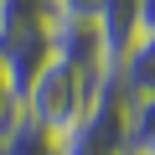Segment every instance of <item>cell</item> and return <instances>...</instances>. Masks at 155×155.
Masks as SVG:
<instances>
[{
	"label": "cell",
	"instance_id": "obj_6",
	"mask_svg": "<svg viewBox=\"0 0 155 155\" xmlns=\"http://www.w3.org/2000/svg\"><path fill=\"white\" fill-rule=\"evenodd\" d=\"M109 78H114V88L124 93V104L150 98V93H155V36H140V41L119 57V67H114Z\"/></svg>",
	"mask_w": 155,
	"mask_h": 155
},
{
	"label": "cell",
	"instance_id": "obj_8",
	"mask_svg": "<svg viewBox=\"0 0 155 155\" xmlns=\"http://www.w3.org/2000/svg\"><path fill=\"white\" fill-rule=\"evenodd\" d=\"M124 155H155V93L129 104L124 119Z\"/></svg>",
	"mask_w": 155,
	"mask_h": 155
},
{
	"label": "cell",
	"instance_id": "obj_4",
	"mask_svg": "<svg viewBox=\"0 0 155 155\" xmlns=\"http://www.w3.org/2000/svg\"><path fill=\"white\" fill-rule=\"evenodd\" d=\"M98 41H104V78L119 67V57L140 41V0H98L93 11Z\"/></svg>",
	"mask_w": 155,
	"mask_h": 155
},
{
	"label": "cell",
	"instance_id": "obj_5",
	"mask_svg": "<svg viewBox=\"0 0 155 155\" xmlns=\"http://www.w3.org/2000/svg\"><path fill=\"white\" fill-rule=\"evenodd\" d=\"M47 26H52V21H47ZM47 26H41V31H31V36H16L11 47H0V67H5V78H11L16 98H26V88L36 83V72L52 62V41H47Z\"/></svg>",
	"mask_w": 155,
	"mask_h": 155
},
{
	"label": "cell",
	"instance_id": "obj_9",
	"mask_svg": "<svg viewBox=\"0 0 155 155\" xmlns=\"http://www.w3.org/2000/svg\"><path fill=\"white\" fill-rule=\"evenodd\" d=\"M21 119V98H16V88H11V78H5V67H0V140H5V129Z\"/></svg>",
	"mask_w": 155,
	"mask_h": 155
},
{
	"label": "cell",
	"instance_id": "obj_1",
	"mask_svg": "<svg viewBox=\"0 0 155 155\" xmlns=\"http://www.w3.org/2000/svg\"><path fill=\"white\" fill-rule=\"evenodd\" d=\"M93 93H98V78L78 72V67H67V62H47V67L36 72V83L26 88V98H21V119H26L36 134L57 140V134H67L78 119L88 114Z\"/></svg>",
	"mask_w": 155,
	"mask_h": 155
},
{
	"label": "cell",
	"instance_id": "obj_7",
	"mask_svg": "<svg viewBox=\"0 0 155 155\" xmlns=\"http://www.w3.org/2000/svg\"><path fill=\"white\" fill-rule=\"evenodd\" d=\"M52 21L47 0H0V47H11L16 36H31Z\"/></svg>",
	"mask_w": 155,
	"mask_h": 155
},
{
	"label": "cell",
	"instance_id": "obj_10",
	"mask_svg": "<svg viewBox=\"0 0 155 155\" xmlns=\"http://www.w3.org/2000/svg\"><path fill=\"white\" fill-rule=\"evenodd\" d=\"M52 16H93L98 11V0H47Z\"/></svg>",
	"mask_w": 155,
	"mask_h": 155
},
{
	"label": "cell",
	"instance_id": "obj_3",
	"mask_svg": "<svg viewBox=\"0 0 155 155\" xmlns=\"http://www.w3.org/2000/svg\"><path fill=\"white\" fill-rule=\"evenodd\" d=\"M47 41H52V62H67L88 78H104V41H98L93 16H52Z\"/></svg>",
	"mask_w": 155,
	"mask_h": 155
},
{
	"label": "cell",
	"instance_id": "obj_2",
	"mask_svg": "<svg viewBox=\"0 0 155 155\" xmlns=\"http://www.w3.org/2000/svg\"><path fill=\"white\" fill-rule=\"evenodd\" d=\"M124 119H129L124 93L114 88V78H98L88 114L52 140V155H124Z\"/></svg>",
	"mask_w": 155,
	"mask_h": 155
},
{
	"label": "cell",
	"instance_id": "obj_11",
	"mask_svg": "<svg viewBox=\"0 0 155 155\" xmlns=\"http://www.w3.org/2000/svg\"><path fill=\"white\" fill-rule=\"evenodd\" d=\"M0 155H11V150H5V140H0Z\"/></svg>",
	"mask_w": 155,
	"mask_h": 155
}]
</instances>
